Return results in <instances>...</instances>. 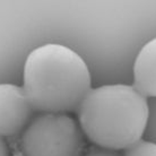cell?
Instances as JSON below:
<instances>
[{"label": "cell", "mask_w": 156, "mask_h": 156, "mask_svg": "<svg viewBox=\"0 0 156 156\" xmlns=\"http://www.w3.org/2000/svg\"><path fill=\"white\" fill-rule=\"evenodd\" d=\"M33 111L24 88L0 84V137H12L25 130Z\"/></svg>", "instance_id": "4"}, {"label": "cell", "mask_w": 156, "mask_h": 156, "mask_svg": "<svg viewBox=\"0 0 156 156\" xmlns=\"http://www.w3.org/2000/svg\"><path fill=\"white\" fill-rule=\"evenodd\" d=\"M0 156H10L7 144L1 137H0Z\"/></svg>", "instance_id": "8"}, {"label": "cell", "mask_w": 156, "mask_h": 156, "mask_svg": "<svg viewBox=\"0 0 156 156\" xmlns=\"http://www.w3.org/2000/svg\"><path fill=\"white\" fill-rule=\"evenodd\" d=\"M84 156H121L117 151H112V149L102 148V147H92V148L86 153Z\"/></svg>", "instance_id": "7"}, {"label": "cell", "mask_w": 156, "mask_h": 156, "mask_svg": "<svg viewBox=\"0 0 156 156\" xmlns=\"http://www.w3.org/2000/svg\"><path fill=\"white\" fill-rule=\"evenodd\" d=\"M12 156H24V155H23V153L20 152V151H17V152L14 153V155H12Z\"/></svg>", "instance_id": "9"}, {"label": "cell", "mask_w": 156, "mask_h": 156, "mask_svg": "<svg viewBox=\"0 0 156 156\" xmlns=\"http://www.w3.org/2000/svg\"><path fill=\"white\" fill-rule=\"evenodd\" d=\"M23 82L32 108L43 113L73 112L90 90V70L82 57L53 43L28 55Z\"/></svg>", "instance_id": "1"}, {"label": "cell", "mask_w": 156, "mask_h": 156, "mask_svg": "<svg viewBox=\"0 0 156 156\" xmlns=\"http://www.w3.org/2000/svg\"><path fill=\"white\" fill-rule=\"evenodd\" d=\"M135 88L145 98H156V39L146 43L133 66Z\"/></svg>", "instance_id": "5"}, {"label": "cell", "mask_w": 156, "mask_h": 156, "mask_svg": "<svg viewBox=\"0 0 156 156\" xmlns=\"http://www.w3.org/2000/svg\"><path fill=\"white\" fill-rule=\"evenodd\" d=\"M85 146L80 127L63 113H42L25 128L20 139L24 156H80Z\"/></svg>", "instance_id": "3"}, {"label": "cell", "mask_w": 156, "mask_h": 156, "mask_svg": "<svg viewBox=\"0 0 156 156\" xmlns=\"http://www.w3.org/2000/svg\"><path fill=\"white\" fill-rule=\"evenodd\" d=\"M79 127L102 148L123 149L140 140L148 120V104L129 85H105L90 90L77 109Z\"/></svg>", "instance_id": "2"}, {"label": "cell", "mask_w": 156, "mask_h": 156, "mask_svg": "<svg viewBox=\"0 0 156 156\" xmlns=\"http://www.w3.org/2000/svg\"><path fill=\"white\" fill-rule=\"evenodd\" d=\"M123 156H156V144L138 140L126 148Z\"/></svg>", "instance_id": "6"}]
</instances>
